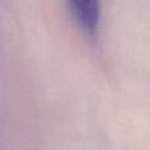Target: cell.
Listing matches in <instances>:
<instances>
[{"label": "cell", "instance_id": "obj_1", "mask_svg": "<svg viewBox=\"0 0 150 150\" xmlns=\"http://www.w3.org/2000/svg\"><path fill=\"white\" fill-rule=\"evenodd\" d=\"M75 20L90 36L96 34L100 23V0H67Z\"/></svg>", "mask_w": 150, "mask_h": 150}]
</instances>
